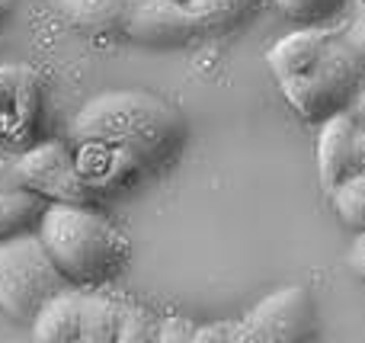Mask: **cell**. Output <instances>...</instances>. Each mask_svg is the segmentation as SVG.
Masks as SVG:
<instances>
[{
  "label": "cell",
  "mask_w": 365,
  "mask_h": 343,
  "mask_svg": "<svg viewBox=\"0 0 365 343\" xmlns=\"http://www.w3.org/2000/svg\"><path fill=\"white\" fill-rule=\"evenodd\" d=\"M182 138L180 113L138 90L100 93L71 122V148L93 193L132 186L160 167Z\"/></svg>",
  "instance_id": "1"
},
{
  "label": "cell",
  "mask_w": 365,
  "mask_h": 343,
  "mask_svg": "<svg viewBox=\"0 0 365 343\" xmlns=\"http://www.w3.org/2000/svg\"><path fill=\"white\" fill-rule=\"evenodd\" d=\"M36 231L71 286L96 289L128 260V241L87 203H48Z\"/></svg>",
  "instance_id": "2"
},
{
  "label": "cell",
  "mask_w": 365,
  "mask_h": 343,
  "mask_svg": "<svg viewBox=\"0 0 365 343\" xmlns=\"http://www.w3.org/2000/svg\"><path fill=\"white\" fill-rule=\"evenodd\" d=\"M71 282L48 257L38 231L0 237V312L32 324L42 305Z\"/></svg>",
  "instance_id": "3"
},
{
  "label": "cell",
  "mask_w": 365,
  "mask_h": 343,
  "mask_svg": "<svg viewBox=\"0 0 365 343\" xmlns=\"http://www.w3.org/2000/svg\"><path fill=\"white\" fill-rule=\"evenodd\" d=\"M362 74L365 64L343 45V39H336L304 74L282 81L279 90H282V96L298 116L324 122L327 116L349 106Z\"/></svg>",
  "instance_id": "4"
},
{
  "label": "cell",
  "mask_w": 365,
  "mask_h": 343,
  "mask_svg": "<svg viewBox=\"0 0 365 343\" xmlns=\"http://www.w3.org/2000/svg\"><path fill=\"white\" fill-rule=\"evenodd\" d=\"M314 305L304 286H285L253 305L244 321H237V343H298L311 337Z\"/></svg>",
  "instance_id": "5"
},
{
  "label": "cell",
  "mask_w": 365,
  "mask_h": 343,
  "mask_svg": "<svg viewBox=\"0 0 365 343\" xmlns=\"http://www.w3.org/2000/svg\"><path fill=\"white\" fill-rule=\"evenodd\" d=\"M16 177L26 190L38 193L48 203H87L93 193L71 141H42L26 151L16 164Z\"/></svg>",
  "instance_id": "6"
},
{
  "label": "cell",
  "mask_w": 365,
  "mask_h": 343,
  "mask_svg": "<svg viewBox=\"0 0 365 343\" xmlns=\"http://www.w3.org/2000/svg\"><path fill=\"white\" fill-rule=\"evenodd\" d=\"M158 340L151 312L81 289V343H148Z\"/></svg>",
  "instance_id": "7"
},
{
  "label": "cell",
  "mask_w": 365,
  "mask_h": 343,
  "mask_svg": "<svg viewBox=\"0 0 365 343\" xmlns=\"http://www.w3.org/2000/svg\"><path fill=\"white\" fill-rule=\"evenodd\" d=\"M317 173L324 193H334L356 173H365V128L346 109L327 116L317 135Z\"/></svg>",
  "instance_id": "8"
},
{
  "label": "cell",
  "mask_w": 365,
  "mask_h": 343,
  "mask_svg": "<svg viewBox=\"0 0 365 343\" xmlns=\"http://www.w3.org/2000/svg\"><path fill=\"white\" fill-rule=\"evenodd\" d=\"M122 32L132 42L173 48V45L199 39L202 26L186 6V0H132Z\"/></svg>",
  "instance_id": "9"
},
{
  "label": "cell",
  "mask_w": 365,
  "mask_h": 343,
  "mask_svg": "<svg viewBox=\"0 0 365 343\" xmlns=\"http://www.w3.org/2000/svg\"><path fill=\"white\" fill-rule=\"evenodd\" d=\"M336 39H340V32L327 29V26H302V29L282 36L266 51V61H269V71H272V77H276V83L304 74Z\"/></svg>",
  "instance_id": "10"
},
{
  "label": "cell",
  "mask_w": 365,
  "mask_h": 343,
  "mask_svg": "<svg viewBox=\"0 0 365 343\" xmlns=\"http://www.w3.org/2000/svg\"><path fill=\"white\" fill-rule=\"evenodd\" d=\"M32 337L42 343H81V286L55 292L32 321Z\"/></svg>",
  "instance_id": "11"
},
{
  "label": "cell",
  "mask_w": 365,
  "mask_h": 343,
  "mask_svg": "<svg viewBox=\"0 0 365 343\" xmlns=\"http://www.w3.org/2000/svg\"><path fill=\"white\" fill-rule=\"evenodd\" d=\"M132 0H58V10L87 32H122Z\"/></svg>",
  "instance_id": "12"
},
{
  "label": "cell",
  "mask_w": 365,
  "mask_h": 343,
  "mask_svg": "<svg viewBox=\"0 0 365 343\" xmlns=\"http://www.w3.org/2000/svg\"><path fill=\"white\" fill-rule=\"evenodd\" d=\"M45 205H48V199H42L26 186L19 193H0V237L36 231Z\"/></svg>",
  "instance_id": "13"
},
{
  "label": "cell",
  "mask_w": 365,
  "mask_h": 343,
  "mask_svg": "<svg viewBox=\"0 0 365 343\" xmlns=\"http://www.w3.org/2000/svg\"><path fill=\"white\" fill-rule=\"evenodd\" d=\"M186 6L192 10V16L199 19L202 36H212V32L231 29L247 13L250 0H186Z\"/></svg>",
  "instance_id": "14"
},
{
  "label": "cell",
  "mask_w": 365,
  "mask_h": 343,
  "mask_svg": "<svg viewBox=\"0 0 365 343\" xmlns=\"http://www.w3.org/2000/svg\"><path fill=\"white\" fill-rule=\"evenodd\" d=\"M330 203L336 209V218L346 228H353L356 235H365V173H356L346 183L336 186L330 193Z\"/></svg>",
  "instance_id": "15"
},
{
  "label": "cell",
  "mask_w": 365,
  "mask_h": 343,
  "mask_svg": "<svg viewBox=\"0 0 365 343\" xmlns=\"http://www.w3.org/2000/svg\"><path fill=\"white\" fill-rule=\"evenodd\" d=\"M346 0H272L282 16L295 19L302 26H324L327 19H334L340 13V6Z\"/></svg>",
  "instance_id": "16"
},
{
  "label": "cell",
  "mask_w": 365,
  "mask_h": 343,
  "mask_svg": "<svg viewBox=\"0 0 365 343\" xmlns=\"http://www.w3.org/2000/svg\"><path fill=\"white\" fill-rule=\"evenodd\" d=\"M38 116V81H36V71L26 68L23 83H19V96H16V109H13V122L19 128H29Z\"/></svg>",
  "instance_id": "17"
},
{
  "label": "cell",
  "mask_w": 365,
  "mask_h": 343,
  "mask_svg": "<svg viewBox=\"0 0 365 343\" xmlns=\"http://www.w3.org/2000/svg\"><path fill=\"white\" fill-rule=\"evenodd\" d=\"M26 64H0V119H13Z\"/></svg>",
  "instance_id": "18"
},
{
  "label": "cell",
  "mask_w": 365,
  "mask_h": 343,
  "mask_svg": "<svg viewBox=\"0 0 365 343\" xmlns=\"http://www.w3.org/2000/svg\"><path fill=\"white\" fill-rule=\"evenodd\" d=\"M192 343H237V321H218V324L195 327Z\"/></svg>",
  "instance_id": "19"
},
{
  "label": "cell",
  "mask_w": 365,
  "mask_h": 343,
  "mask_svg": "<svg viewBox=\"0 0 365 343\" xmlns=\"http://www.w3.org/2000/svg\"><path fill=\"white\" fill-rule=\"evenodd\" d=\"M195 334V324L182 318H167V321H158V340L160 343H189Z\"/></svg>",
  "instance_id": "20"
},
{
  "label": "cell",
  "mask_w": 365,
  "mask_h": 343,
  "mask_svg": "<svg viewBox=\"0 0 365 343\" xmlns=\"http://www.w3.org/2000/svg\"><path fill=\"white\" fill-rule=\"evenodd\" d=\"M340 39H343V45H346V48L365 64V13L362 10H359V16L340 32Z\"/></svg>",
  "instance_id": "21"
},
{
  "label": "cell",
  "mask_w": 365,
  "mask_h": 343,
  "mask_svg": "<svg viewBox=\"0 0 365 343\" xmlns=\"http://www.w3.org/2000/svg\"><path fill=\"white\" fill-rule=\"evenodd\" d=\"M346 113L353 116L356 122L365 128V74H362V81H359V87H356V93H353V100H349V106H346Z\"/></svg>",
  "instance_id": "22"
},
{
  "label": "cell",
  "mask_w": 365,
  "mask_h": 343,
  "mask_svg": "<svg viewBox=\"0 0 365 343\" xmlns=\"http://www.w3.org/2000/svg\"><path fill=\"white\" fill-rule=\"evenodd\" d=\"M349 267H353V273L365 282V254H356V250H349Z\"/></svg>",
  "instance_id": "23"
},
{
  "label": "cell",
  "mask_w": 365,
  "mask_h": 343,
  "mask_svg": "<svg viewBox=\"0 0 365 343\" xmlns=\"http://www.w3.org/2000/svg\"><path fill=\"white\" fill-rule=\"evenodd\" d=\"M10 13H13V0H0V23H4Z\"/></svg>",
  "instance_id": "24"
},
{
  "label": "cell",
  "mask_w": 365,
  "mask_h": 343,
  "mask_svg": "<svg viewBox=\"0 0 365 343\" xmlns=\"http://www.w3.org/2000/svg\"><path fill=\"white\" fill-rule=\"evenodd\" d=\"M356 6H359V10L365 13V0H356Z\"/></svg>",
  "instance_id": "25"
}]
</instances>
